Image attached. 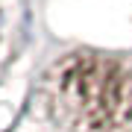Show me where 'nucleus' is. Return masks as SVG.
<instances>
[{
    "label": "nucleus",
    "instance_id": "obj_1",
    "mask_svg": "<svg viewBox=\"0 0 132 132\" xmlns=\"http://www.w3.org/2000/svg\"><path fill=\"white\" fill-rule=\"evenodd\" d=\"M50 109L71 132L132 129V65L103 53H71L47 76Z\"/></svg>",
    "mask_w": 132,
    "mask_h": 132
}]
</instances>
